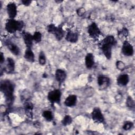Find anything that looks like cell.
Returning a JSON list of instances; mask_svg holds the SVG:
<instances>
[{
    "mask_svg": "<svg viewBox=\"0 0 135 135\" xmlns=\"http://www.w3.org/2000/svg\"><path fill=\"white\" fill-rule=\"evenodd\" d=\"M1 91L4 94L7 106H11L14 101L15 85L9 80H4L1 83Z\"/></svg>",
    "mask_w": 135,
    "mask_h": 135,
    "instance_id": "cell-1",
    "label": "cell"
},
{
    "mask_svg": "<svg viewBox=\"0 0 135 135\" xmlns=\"http://www.w3.org/2000/svg\"><path fill=\"white\" fill-rule=\"evenodd\" d=\"M117 44V41L112 35H108L100 43L99 46L104 56L110 60L112 56V47Z\"/></svg>",
    "mask_w": 135,
    "mask_h": 135,
    "instance_id": "cell-2",
    "label": "cell"
},
{
    "mask_svg": "<svg viewBox=\"0 0 135 135\" xmlns=\"http://www.w3.org/2000/svg\"><path fill=\"white\" fill-rule=\"evenodd\" d=\"M24 24L22 21H18L15 19H9L5 23V30L9 33H14L16 31H21Z\"/></svg>",
    "mask_w": 135,
    "mask_h": 135,
    "instance_id": "cell-3",
    "label": "cell"
},
{
    "mask_svg": "<svg viewBox=\"0 0 135 135\" xmlns=\"http://www.w3.org/2000/svg\"><path fill=\"white\" fill-rule=\"evenodd\" d=\"M47 30L49 33L52 34L58 41L61 40L65 35L64 31L61 25L56 26L54 24H50L47 26Z\"/></svg>",
    "mask_w": 135,
    "mask_h": 135,
    "instance_id": "cell-4",
    "label": "cell"
},
{
    "mask_svg": "<svg viewBox=\"0 0 135 135\" xmlns=\"http://www.w3.org/2000/svg\"><path fill=\"white\" fill-rule=\"evenodd\" d=\"M62 93L60 90L55 89L49 92L47 95V99L52 103H60L61 101Z\"/></svg>",
    "mask_w": 135,
    "mask_h": 135,
    "instance_id": "cell-5",
    "label": "cell"
},
{
    "mask_svg": "<svg viewBox=\"0 0 135 135\" xmlns=\"http://www.w3.org/2000/svg\"><path fill=\"white\" fill-rule=\"evenodd\" d=\"M87 31L89 35L92 38H97L101 34V32L97 24L94 22L88 26Z\"/></svg>",
    "mask_w": 135,
    "mask_h": 135,
    "instance_id": "cell-6",
    "label": "cell"
},
{
    "mask_svg": "<svg viewBox=\"0 0 135 135\" xmlns=\"http://www.w3.org/2000/svg\"><path fill=\"white\" fill-rule=\"evenodd\" d=\"M92 120L97 123H102L104 121V117L100 109L98 107L94 108L91 112Z\"/></svg>",
    "mask_w": 135,
    "mask_h": 135,
    "instance_id": "cell-7",
    "label": "cell"
},
{
    "mask_svg": "<svg viewBox=\"0 0 135 135\" xmlns=\"http://www.w3.org/2000/svg\"><path fill=\"white\" fill-rule=\"evenodd\" d=\"M121 51L125 56H130L133 54V47L128 41H125L123 43Z\"/></svg>",
    "mask_w": 135,
    "mask_h": 135,
    "instance_id": "cell-8",
    "label": "cell"
},
{
    "mask_svg": "<svg viewBox=\"0 0 135 135\" xmlns=\"http://www.w3.org/2000/svg\"><path fill=\"white\" fill-rule=\"evenodd\" d=\"M7 14L10 19H14L17 15V7L14 2H10L6 6Z\"/></svg>",
    "mask_w": 135,
    "mask_h": 135,
    "instance_id": "cell-9",
    "label": "cell"
},
{
    "mask_svg": "<svg viewBox=\"0 0 135 135\" xmlns=\"http://www.w3.org/2000/svg\"><path fill=\"white\" fill-rule=\"evenodd\" d=\"M98 84L101 89L107 88L110 83V79L105 75H99L98 78Z\"/></svg>",
    "mask_w": 135,
    "mask_h": 135,
    "instance_id": "cell-10",
    "label": "cell"
},
{
    "mask_svg": "<svg viewBox=\"0 0 135 135\" xmlns=\"http://www.w3.org/2000/svg\"><path fill=\"white\" fill-rule=\"evenodd\" d=\"M22 37L26 47L31 48L33 45V42L34 41L33 38V35H31V33L28 32L24 31L22 33Z\"/></svg>",
    "mask_w": 135,
    "mask_h": 135,
    "instance_id": "cell-11",
    "label": "cell"
},
{
    "mask_svg": "<svg viewBox=\"0 0 135 135\" xmlns=\"http://www.w3.org/2000/svg\"><path fill=\"white\" fill-rule=\"evenodd\" d=\"M5 45L12 54L15 55H18L20 54V50L17 45L9 41H6L5 42Z\"/></svg>",
    "mask_w": 135,
    "mask_h": 135,
    "instance_id": "cell-12",
    "label": "cell"
},
{
    "mask_svg": "<svg viewBox=\"0 0 135 135\" xmlns=\"http://www.w3.org/2000/svg\"><path fill=\"white\" fill-rule=\"evenodd\" d=\"M55 76L57 81L60 84H61L65 80L66 77V74L63 70L57 69L55 72Z\"/></svg>",
    "mask_w": 135,
    "mask_h": 135,
    "instance_id": "cell-13",
    "label": "cell"
},
{
    "mask_svg": "<svg viewBox=\"0 0 135 135\" xmlns=\"http://www.w3.org/2000/svg\"><path fill=\"white\" fill-rule=\"evenodd\" d=\"M129 81V77L127 74H122L120 75L117 79V82L118 85L124 86L128 84Z\"/></svg>",
    "mask_w": 135,
    "mask_h": 135,
    "instance_id": "cell-14",
    "label": "cell"
},
{
    "mask_svg": "<svg viewBox=\"0 0 135 135\" xmlns=\"http://www.w3.org/2000/svg\"><path fill=\"white\" fill-rule=\"evenodd\" d=\"M78 34L76 32L72 31H69L65 35V40L70 43H76L78 40Z\"/></svg>",
    "mask_w": 135,
    "mask_h": 135,
    "instance_id": "cell-15",
    "label": "cell"
},
{
    "mask_svg": "<svg viewBox=\"0 0 135 135\" xmlns=\"http://www.w3.org/2000/svg\"><path fill=\"white\" fill-rule=\"evenodd\" d=\"M77 101V97L75 95L71 94L67 97L64 101V104L69 107H72L75 105Z\"/></svg>",
    "mask_w": 135,
    "mask_h": 135,
    "instance_id": "cell-16",
    "label": "cell"
},
{
    "mask_svg": "<svg viewBox=\"0 0 135 135\" xmlns=\"http://www.w3.org/2000/svg\"><path fill=\"white\" fill-rule=\"evenodd\" d=\"M24 57L27 61L29 62L33 63L35 61L34 54L32 51L31 48H29V47L26 48L24 52Z\"/></svg>",
    "mask_w": 135,
    "mask_h": 135,
    "instance_id": "cell-17",
    "label": "cell"
},
{
    "mask_svg": "<svg viewBox=\"0 0 135 135\" xmlns=\"http://www.w3.org/2000/svg\"><path fill=\"white\" fill-rule=\"evenodd\" d=\"M85 66L88 69H91L94 64V60L93 55L91 53H88L85 57Z\"/></svg>",
    "mask_w": 135,
    "mask_h": 135,
    "instance_id": "cell-18",
    "label": "cell"
},
{
    "mask_svg": "<svg viewBox=\"0 0 135 135\" xmlns=\"http://www.w3.org/2000/svg\"><path fill=\"white\" fill-rule=\"evenodd\" d=\"M5 66V71L7 73H12L15 70V62L11 57H8L6 59Z\"/></svg>",
    "mask_w": 135,
    "mask_h": 135,
    "instance_id": "cell-19",
    "label": "cell"
},
{
    "mask_svg": "<svg viewBox=\"0 0 135 135\" xmlns=\"http://www.w3.org/2000/svg\"><path fill=\"white\" fill-rule=\"evenodd\" d=\"M42 116L47 121H51L53 119V113L49 110L44 111L42 113Z\"/></svg>",
    "mask_w": 135,
    "mask_h": 135,
    "instance_id": "cell-20",
    "label": "cell"
},
{
    "mask_svg": "<svg viewBox=\"0 0 135 135\" xmlns=\"http://www.w3.org/2000/svg\"><path fill=\"white\" fill-rule=\"evenodd\" d=\"M38 62L41 65H44L45 64L46 62V56L43 51H41L38 55Z\"/></svg>",
    "mask_w": 135,
    "mask_h": 135,
    "instance_id": "cell-21",
    "label": "cell"
},
{
    "mask_svg": "<svg viewBox=\"0 0 135 135\" xmlns=\"http://www.w3.org/2000/svg\"><path fill=\"white\" fill-rule=\"evenodd\" d=\"M72 122V118L71 116L69 115H66L62 120V124L64 126H66L70 124Z\"/></svg>",
    "mask_w": 135,
    "mask_h": 135,
    "instance_id": "cell-22",
    "label": "cell"
},
{
    "mask_svg": "<svg viewBox=\"0 0 135 135\" xmlns=\"http://www.w3.org/2000/svg\"><path fill=\"white\" fill-rule=\"evenodd\" d=\"M33 41L36 43H39L42 40V34L40 32L36 31L35 32L34 34L33 35Z\"/></svg>",
    "mask_w": 135,
    "mask_h": 135,
    "instance_id": "cell-23",
    "label": "cell"
},
{
    "mask_svg": "<svg viewBox=\"0 0 135 135\" xmlns=\"http://www.w3.org/2000/svg\"><path fill=\"white\" fill-rule=\"evenodd\" d=\"M126 105L130 109H133L134 108V101L131 97H128L126 100Z\"/></svg>",
    "mask_w": 135,
    "mask_h": 135,
    "instance_id": "cell-24",
    "label": "cell"
},
{
    "mask_svg": "<svg viewBox=\"0 0 135 135\" xmlns=\"http://www.w3.org/2000/svg\"><path fill=\"white\" fill-rule=\"evenodd\" d=\"M133 124L131 121H127L124 123V124L122 126V128L124 130L127 131V130H129L130 129H131V128L133 127Z\"/></svg>",
    "mask_w": 135,
    "mask_h": 135,
    "instance_id": "cell-25",
    "label": "cell"
},
{
    "mask_svg": "<svg viewBox=\"0 0 135 135\" xmlns=\"http://www.w3.org/2000/svg\"><path fill=\"white\" fill-rule=\"evenodd\" d=\"M129 34L128 31L127 30V28H122L121 31H119L118 33V35L119 36H121L122 37H126L128 36Z\"/></svg>",
    "mask_w": 135,
    "mask_h": 135,
    "instance_id": "cell-26",
    "label": "cell"
},
{
    "mask_svg": "<svg viewBox=\"0 0 135 135\" xmlns=\"http://www.w3.org/2000/svg\"><path fill=\"white\" fill-rule=\"evenodd\" d=\"M116 66L117 68L119 70H123L125 69L124 63L121 61H118L117 62Z\"/></svg>",
    "mask_w": 135,
    "mask_h": 135,
    "instance_id": "cell-27",
    "label": "cell"
},
{
    "mask_svg": "<svg viewBox=\"0 0 135 135\" xmlns=\"http://www.w3.org/2000/svg\"><path fill=\"white\" fill-rule=\"evenodd\" d=\"M85 12V10L83 7H80L77 10H76V13L78 14V15L80 16H82Z\"/></svg>",
    "mask_w": 135,
    "mask_h": 135,
    "instance_id": "cell-28",
    "label": "cell"
},
{
    "mask_svg": "<svg viewBox=\"0 0 135 135\" xmlns=\"http://www.w3.org/2000/svg\"><path fill=\"white\" fill-rule=\"evenodd\" d=\"M32 1H29V0H27V1H22V3H23V5H25V6H29L31 3Z\"/></svg>",
    "mask_w": 135,
    "mask_h": 135,
    "instance_id": "cell-29",
    "label": "cell"
},
{
    "mask_svg": "<svg viewBox=\"0 0 135 135\" xmlns=\"http://www.w3.org/2000/svg\"><path fill=\"white\" fill-rule=\"evenodd\" d=\"M4 56H3V53H1V57H0V62L1 64H3V63L4 62L5 60H4Z\"/></svg>",
    "mask_w": 135,
    "mask_h": 135,
    "instance_id": "cell-30",
    "label": "cell"
}]
</instances>
